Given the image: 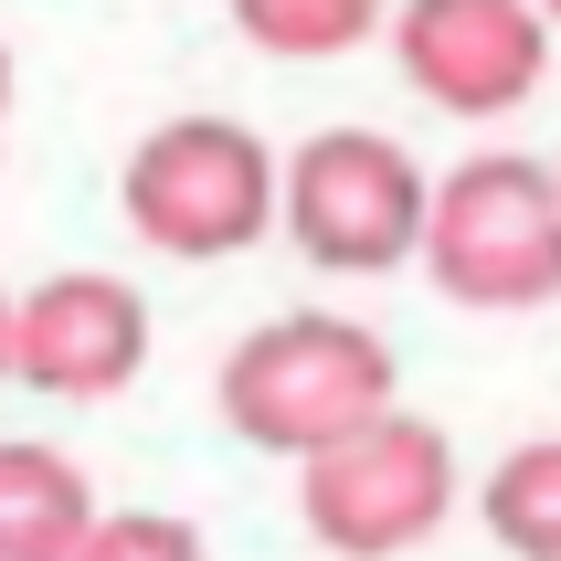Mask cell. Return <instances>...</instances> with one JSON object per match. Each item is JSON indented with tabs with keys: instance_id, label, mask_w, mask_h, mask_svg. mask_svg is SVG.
I'll use <instances>...</instances> for the list:
<instances>
[{
	"instance_id": "3957f363",
	"label": "cell",
	"mask_w": 561,
	"mask_h": 561,
	"mask_svg": "<svg viewBox=\"0 0 561 561\" xmlns=\"http://www.w3.org/2000/svg\"><path fill=\"white\" fill-rule=\"evenodd\" d=\"M424 276L456 308H551L561 297V170L519 149H488L435 181Z\"/></svg>"
},
{
	"instance_id": "8fae6325",
	"label": "cell",
	"mask_w": 561,
	"mask_h": 561,
	"mask_svg": "<svg viewBox=\"0 0 561 561\" xmlns=\"http://www.w3.org/2000/svg\"><path fill=\"white\" fill-rule=\"evenodd\" d=\"M85 561H213V551H202V530L170 519V508H127V519H106V530L85 540Z\"/></svg>"
},
{
	"instance_id": "30bf717a",
	"label": "cell",
	"mask_w": 561,
	"mask_h": 561,
	"mask_svg": "<svg viewBox=\"0 0 561 561\" xmlns=\"http://www.w3.org/2000/svg\"><path fill=\"white\" fill-rule=\"evenodd\" d=\"M244 22V43L254 54H297V64H318V54H350V43H371V0H244L233 11Z\"/></svg>"
},
{
	"instance_id": "277c9868",
	"label": "cell",
	"mask_w": 561,
	"mask_h": 561,
	"mask_svg": "<svg viewBox=\"0 0 561 561\" xmlns=\"http://www.w3.org/2000/svg\"><path fill=\"white\" fill-rule=\"evenodd\" d=\"M424 222H435V181L381 127H318L286 159V233L329 276H392L403 254H424Z\"/></svg>"
},
{
	"instance_id": "7c38bea8",
	"label": "cell",
	"mask_w": 561,
	"mask_h": 561,
	"mask_svg": "<svg viewBox=\"0 0 561 561\" xmlns=\"http://www.w3.org/2000/svg\"><path fill=\"white\" fill-rule=\"evenodd\" d=\"M11 350H22V297H0V381H11Z\"/></svg>"
},
{
	"instance_id": "52a82bcc",
	"label": "cell",
	"mask_w": 561,
	"mask_h": 561,
	"mask_svg": "<svg viewBox=\"0 0 561 561\" xmlns=\"http://www.w3.org/2000/svg\"><path fill=\"white\" fill-rule=\"evenodd\" d=\"M149 371V297L127 276H43L22 297V350H11V381L54 392V403H106Z\"/></svg>"
},
{
	"instance_id": "8992f818",
	"label": "cell",
	"mask_w": 561,
	"mask_h": 561,
	"mask_svg": "<svg viewBox=\"0 0 561 561\" xmlns=\"http://www.w3.org/2000/svg\"><path fill=\"white\" fill-rule=\"evenodd\" d=\"M392 54L445 117H508L551 64V11L530 0H413L392 11Z\"/></svg>"
},
{
	"instance_id": "9c48e42d",
	"label": "cell",
	"mask_w": 561,
	"mask_h": 561,
	"mask_svg": "<svg viewBox=\"0 0 561 561\" xmlns=\"http://www.w3.org/2000/svg\"><path fill=\"white\" fill-rule=\"evenodd\" d=\"M477 519L499 530V551L561 561V435L508 445L499 467H488V488H477Z\"/></svg>"
},
{
	"instance_id": "5b68a950",
	"label": "cell",
	"mask_w": 561,
	"mask_h": 561,
	"mask_svg": "<svg viewBox=\"0 0 561 561\" xmlns=\"http://www.w3.org/2000/svg\"><path fill=\"white\" fill-rule=\"evenodd\" d=\"M297 508H308V530L340 561H392V551L445 530L456 456H445V435L424 413H381L371 435H350L318 467H297Z\"/></svg>"
},
{
	"instance_id": "7a4b0ae2",
	"label": "cell",
	"mask_w": 561,
	"mask_h": 561,
	"mask_svg": "<svg viewBox=\"0 0 561 561\" xmlns=\"http://www.w3.org/2000/svg\"><path fill=\"white\" fill-rule=\"evenodd\" d=\"M117 202L138 222V244L213 265V254H244L286 222V159L244 117H170L127 149Z\"/></svg>"
},
{
	"instance_id": "6da1fadb",
	"label": "cell",
	"mask_w": 561,
	"mask_h": 561,
	"mask_svg": "<svg viewBox=\"0 0 561 561\" xmlns=\"http://www.w3.org/2000/svg\"><path fill=\"white\" fill-rule=\"evenodd\" d=\"M381 413H403L392 403V350H381V329H360L340 308H286L265 329H244L222 360V424L265 456H297V467L371 435Z\"/></svg>"
},
{
	"instance_id": "4fadbf2b",
	"label": "cell",
	"mask_w": 561,
	"mask_h": 561,
	"mask_svg": "<svg viewBox=\"0 0 561 561\" xmlns=\"http://www.w3.org/2000/svg\"><path fill=\"white\" fill-rule=\"evenodd\" d=\"M0 106H11V43H0Z\"/></svg>"
},
{
	"instance_id": "5bb4252c",
	"label": "cell",
	"mask_w": 561,
	"mask_h": 561,
	"mask_svg": "<svg viewBox=\"0 0 561 561\" xmlns=\"http://www.w3.org/2000/svg\"><path fill=\"white\" fill-rule=\"evenodd\" d=\"M551 22H561V0H551Z\"/></svg>"
},
{
	"instance_id": "ba28073f",
	"label": "cell",
	"mask_w": 561,
	"mask_h": 561,
	"mask_svg": "<svg viewBox=\"0 0 561 561\" xmlns=\"http://www.w3.org/2000/svg\"><path fill=\"white\" fill-rule=\"evenodd\" d=\"M106 530L85 467L54 445H0V561H85V540Z\"/></svg>"
}]
</instances>
